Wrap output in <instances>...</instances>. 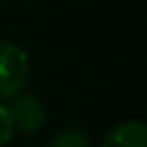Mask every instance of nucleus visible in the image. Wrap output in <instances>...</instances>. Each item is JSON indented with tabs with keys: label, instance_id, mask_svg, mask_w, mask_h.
<instances>
[{
	"label": "nucleus",
	"instance_id": "nucleus-1",
	"mask_svg": "<svg viewBox=\"0 0 147 147\" xmlns=\"http://www.w3.org/2000/svg\"><path fill=\"white\" fill-rule=\"evenodd\" d=\"M28 52L15 41L0 39V100H9L22 93L28 82Z\"/></svg>",
	"mask_w": 147,
	"mask_h": 147
},
{
	"label": "nucleus",
	"instance_id": "nucleus-2",
	"mask_svg": "<svg viewBox=\"0 0 147 147\" xmlns=\"http://www.w3.org/2000/svg\"><path fill=\"white\" fill-rule=\"evenodd\" d=\"M9 113H11L15 130L26 132V134L41 130L48 119L46 104L37 95H32V93H18L9 106Z\"/></svg>",
	"mask_w": 147,
	"mask_h": 147
},
{
	"label": "nucleus",
	"instance_id": "nucleus-3",
	"mask_svg": "<svg viewBox=\"0 0 147 147\" xmlns=\"http://www.w3.org/2000/svg\"><path fill=\"white\" fill-rule=\"evenodd\" d=\"M100 147H147V125L145 121L134 119L119 123L104 136Z\"/></svg>",
	"mask_w": 147,
	"mask_h": 147
},
{
	"label": "nucleus",
	"instance_id": "nucleus-4",
	"mask_svg": "<svg viewBox=\"0 0 147 147\" xmlns=\"http://www.w3.org/2000/svg\"><path fill=\"white\" fill-rule=\"evenodd\" d=\"M48 147H91V145H89V138L84 132H80L76 128H69V130H63V132L56 134Z\"/></svg>",
	"mask_w": 147,
	"mask_h": 147
},
{
	"label": "nucleus",
	"instance_id": "nucleus-5",
	"mask_svg": "<svg viewBox=\"0 0 147 147\" xmlns=\"http://www.w3.org/2000/svg\"><path fill=\"white\" fill-rule=\"evenodd\" d=\"M13 134H15V125H13V119H11L9 106L0 104V147L9 145Z\"/></svg>",
	"mask_w": 147,
	"mask_h": 147
}]
</instances>
